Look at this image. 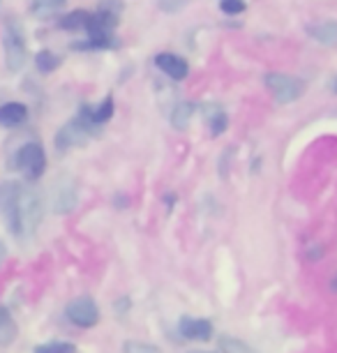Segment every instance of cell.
Returning a JSON list of instances; mask_svg holds the SVG:
<instances>
[{
    "label": "cell",
    "mask_w": 337,
    "mask_h": 353,
    "mask_svg": "<svg viewBox=\"0 0 337 353\" xmlns=\"http://www.w3.org/2000/svg\"><path fill=\"white\" fill-rule=\"evenodd\" d=\"M92 130H95V125H92V121H90L88 106H81L79 116L68 121L61 130L56 132V148L58 150H70V148H76V145H83Z\"/></svg>",
    "instance_id": "cell-1"
},
{
    "label": "cell",
    "mask_w": 337,
    "mask_h": 353,
    "mask_svg": "<svg viewBox=\"0 0 337 353\" xmlns=\"http://www.w3.org/2000/svg\"><path fill=\"white\" fill-rule=\"evenodd\" d=\"M42 219V203H39L37 192L21 185V196H19V238L32 236Z\"/></svg>",
    "instance_id": "cell-2"
},
{
    "label": "cell",
    "mask_w": 337,
    "mask_h": 353,
    "mask_svg": "<svg viewBox=\"0 0 337 353\" xmlns=\"http://www.w3.org/2000/svg\"><path fill=\"white\" fill-rule=\"evenodd\" d=\"M266 88L277 104H289L305 92V81H300V79H296L292 74L273 72V74L266 77Z\"/></svg>",
    "instance_id": "cell-3"
},
{
    "label": "cell",
    "mask_w": 337,
    "mask_h": 353,
    "mask_svg": "<svg viewBox=\"0 0 337 353\" xmlns=\"http://www.w3.org/2000/svg\"><path fill=\"white\" fill-rule=\"evenodd\" d=\"M14 169H19L28 181H37L46 169V152L37 141H30L19 148Z\"/></svg>",
    "instance_id": "cell-4"
},
{
    "label": "cell",
    "mask_w": 337,
    "mask_h": 353,
    "mask_svg": "<svg viewBox=\"0 0 337 353\" xmlns=\"http://www.w3.org/2000/svg\"><path fill=\"white\" fill-rule=\"evenodd\" d=\"M19 196H21V183L5 181L0 185V217L5 219L10 233L19 238Z\"/></svg>",
    "instance_id": "cell-5"
},
{
    "label": "cell",
    "mask_w": 337,
    "mask_h": 353,
    "mask_svg": "<svg viewBox=\"0 0 337 353\" xmlns=\"http://www.w3.org/2000/svg\"><path fill=\"white\" fill-rule=\"evenodd\" d=\"M65 314L74 325H81V328H92L100 321V307L92 301L90 296H79L74 298L68 307H65Z\"/></svg>",
    "instance_id": "cell-6"
},
{
    "label": "cell",
    "mask_w": 337,
    "mask_h": 353,
    "mask_svg": "<svg viewBox=\"0 0 337 353\" xmlns=\"http://www.w3.org/2000/svg\"><path fill=\"white\" fill-rule=\"evenodd\" d=\"M25 58H28V49H25L21 28L10 26L8 32H5V61H8V68L12 72H19L25 65Z\"/></svg>",
    "instance_id": "cell-7"
},
{
    "label": "cell",
    "mask_w": 337,
    "mask_h": 353,
    "mask_svg": "<svg viewBox=\"0 0 337 353\" xmlns=\"http://www.w3.org/2000/svg\"><path fill=\"white\" fill-rule=\"evenodd\" d=\"M181 335L185 339H196V342H208L213 337V323L206 321V319H192V316H183L181 319Z\"/></svg>",
    "instance_id": "cell-8"
},
{
    "label": "cell",
    "mask_w": 337,
    "mask_h": 353,
    "mask_svg": "<svg viewBox=\"0 0 337 353\" xmlns=\"http://www.w3.org/2000/svg\"><path fill=\"white\" fill-rule=\"evenodd\" d=\"M155 65H157V68H160L169 79H174V81H183V79L190 74V65H187V61H183V58H181V56H176V53H160V56L155 58Z\"/></svg>",
    "instance_id": "cell-9"
},
{
    "label": "cell",
    "mask_w": 337,
    "mask_h": 353,
    "mask_svg": "<svg viewBox=\"0 0 337 353\" xmlns=\"http://www.w3.org/2000/svg\"><path fill=\"white\" fill-rule=\"evenodd\" d=\"M76 205V188L72 181H63L54 188V196H51V208L56 212H70Z\"/></svg>",
    "instance_id": "cell-10"
},
{
    "label": "cell",
    "mask_w": 337,
    "mask_h": 353,
    "mask_svg": "<svg viewBox=\"0 0 337 353\" xmlns=\"http://www.w3.org/2000/svg\"><path fill=\"white\" fill-rule=\"evenodd\" d=\"M28 118V109L21 102H8L0 106V128H19Z\"/></svg>",
    "instance_id": "cell-11"
},
{
    "label": "cell",
    "mask_w": 337,
    "mask_h": 353,
    "mask_svg": "<svg viewBox=\"0 0 337 353\" xmlns=\"http://www.w3.org/2000/svg\"><path fill=\"white\" fill-rule=\"evenodd\" d=\"M203 113H206V121L210 125V134L220 137L229 125V118H227V113H224V109L217 102H208L203 106Z\"/></svg>",
    "instance_id": "cell-12"
},
{
    "label": "cell",
    "mask_w": 337,
    "mask_h": 353,
    "mask_svg": "<svg viewBox=\"0 0 337 353\" xmlns=\"http://www.w3.org/2000/svg\"><path fill=\"white\" fill-rule=\"evenodd\" d=\"M309 35L326 46H337V21H321L309 26Z\"/></svg>",
    "instance_id": "cell-13"
},
{
    "label": "cell",
    "mask_w": 337,
    "mask_h": 353,
    "mask_svg": "<svg viewBox=\"0 0 337 353\" xmlns=\"http://www.w3.org/2000/svg\"><path fill=\"white\" fill-rule=\"evenodd\" d=\"M17 335H19V330H17L14 319L10 314V310L0 305V346H10L17 339Z\"/></svg>",
    "instance_id": "cell-14"
},
{
    "label": "cell",
    "mask_w": 337,
    "mask_h": 353,
    "mask_svg": "<svg viewBox=\"0 0 337 353\" xmlns=\"http://www.w3.org/2000/svg\"><path fill=\"white\" fill-rule=\"evenodd\" d=\"M196 111V104L194 102H181L176 104L174 113H171V123H174L176 130H187V125L192 121V116H194Z\"/></svg>",
    "instance_id": "cell-15"
},
{
    "label": "cell",
    "mask_w": 337,
    "mask_h": 353,
    "mask_svg": "<svg viewBox=\"0 0 337 353\" xmlns=\"http://www.w3.org/2000/svg\"><path fill=\"white\" fill-rule=\"evenodd\" d=\"M90 14L92 12L88 10H76V12H70V14H65L61 19V26L65 30L74 32V30H85V26L90 21Z\"/></svg>",
    "instance_id": "cell-16"
},
{
    "label": "cell",
    "mask_w": 337,
    "mask_h": 353,
    "mask_svg": "<svg viewBox=\"0 0 337 353\" xmlns=\"http://www.w3.org/2000/svg\"><path fill=\"white\" fill-rule=\"evenodd\" d=\"M220 351L222 353H259V351H254L249 344L243 342V339H236L231 335L220 337Z\"/></svg>",
    "instance_id": "cell-17"
},
{
    "label": "cell",
    "mask_w": 337,
    "mask_h": 353,
    "mask_svg": "<svg viewBox=\"0 0 337 353\" xmlns=\"http://www.w3.org/2000/svg\"><path fill=\"white\" fill-rule=\"evenodd\" d=\"M114 116V97H104L102 104H97V109H92V125L95 128H100L109 121V118Z\"/></svg>",
    "instance_id": "cell-18"
},
{
    "label": "cell",
    "mask_w": 337,
    "mask_h": 353,
    "mask_svg": "<svg viewBox=\"0 0 337 353\" xmlns=\"http://www.w3.org/2000/svg\"><path fill=\"white\" fill-rule=\"evenodd\" d=\"M35 63H37V70L42 72V74H51L58 65H61V58L56 56V53H51V51H39L37 53V58H35Z\"/></svg>",
    "instance_id": "cell-19"
},
{
    "label": "cell",
    "mask_w": 337,
    "mask_h": 353,
    "mask_svg": "<svg viewBox=\"0 0 337 353\" xmlns=\"http://www.w3.org/2000/svg\"><path fill=\"white\" fill-rule=\"evenodd\" d=\"M65 5V0H32V12L37 17H49Z\"/></svg>",
    "instance_id": "cell-20"
},
{
    "label": "cell",
    "mask_w": 337,
    "mask_h": 353,
    "mask_svg": "<svg viewBox=\"0 0 337 353\" xmlns=\"http://www.w3.org/2000/svg\"><path fill=\"white\" fill-rule=\"evenodd\" d=\"M32 353H76V346L72 342H46L39 344Z\"/></svg>",
    "instance_id": "cell-21"
},
{
    "label": "cell",
    "mask_w": 337,
    "mask_h": 353,
    "mask_svg": "<svg viewBox=\"0 0 337 353\" xmlns=\"http://www.w3.org/2000/svg\"><path fill=\"white\" fill-rule=\"evenodd\" d=\"M123 353H162L157 349L155 344H148V342H125L123 344Z\"/></svg>",
    "instance_id": "cell-22"
},
{
    "label": "cell",
    "mask_w": 337,
    "mask_h": 353,
    "mask_svg": "<svg viewBox=\"0 0 337 353\" xmlns=\"http://www.w3.org/2000/svg\"><path fill=\"white\" fill-rule=\"evenodd\" d=\"M220 10L224 14H241L245 12V0H220Z\"/></svg>",
    "instance_id": "cell-23"
},
{
    "label": "cell",
    "mask_w": 337,
    "mask_h": 353,
    "mask_svg": "<svg viewBox=\"0 0 337 353\" xmlns=\"http://www.w3.org/2000/svg\"><path fill=\"white\" fill-rule=\"evenodd\" d=\"M5 254H8V250H5V245H3V243H0V263H3V261H5Z\"/></svg>",
    "instance_id": "cell-24"
},
{
    "label": "cell",
    "mask_w": 337,
    "mask_h": 353,
    "mask_svg": "<svg viewBox=\"0 0 337 353\" xmlns=\"http://www.w3.org/2000/svg\"><path fill=\"white\" fill-rule=\"evenodd\" d=\"M330 286H333V291H337V277L333 279V282H330Z\"/></svg>",
    "instance_id": "cell-25"
},
{
    "label": "cell",
    "mask_w": 337,
    "mask_h": 353,
    "mask_svg": "<svg viewBox=\"0 0 337 353\" xmlns=\"http://www.w3.org/2000/svg\"><path fill=\"white\" fill-rule=\"evenodd\" d=\"M333 92H337V79H335V81H333Z\"/></svg>",
    "instance_id": "cell-26"
},
{
    "label": "cell",
    "mask_w": 337,
    "mask_h": 353,
    "mask_svg": "<svg viewBox=\"0 0 337 353\" xmlns=\"http://www.w3.org/2000/svg\"><path fill=\"white\" fill-rule=\"evenodd\" d=\"M192 353H210V351H192Z\"/></svg>",
    "instance_id": "cell-27"
}]
</instances>
